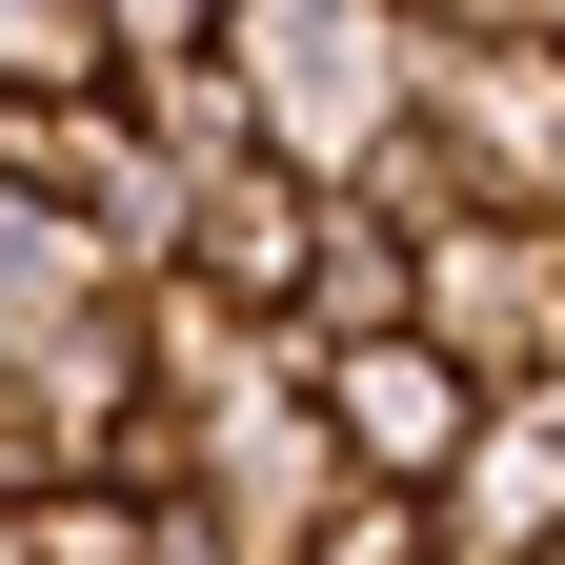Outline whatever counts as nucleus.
<instances>
[{
  "label": "nucleus",
  "instance_id": "0eeeda50",
  "mask_svg": "<svg viewBox=\"0 0 565 565\" xmlns=\"http://www.w3.org/2000/svg\"><path fill=\"white\" fill-rule=\"evenodd\" d=\"M121 121L162 141L182 182H223V162H263V121H243V61H223V41H182V61H121Z\"/></svg>",
  "mask_w": 565,
  "mask_h": 565
},
{
  "label": "nucleus",
  "instance_id": "7ed1b4c3",
  "mask_svg": "<svg viewBox=\"0 0 565 565\" xmlns=\"http://www.w3.org/2000/svg\"><path fill=\"white\" fill-rule=\"evenodd\" d=\"M303 404H323L343 484H404V505H424V484L484 445V404H505V384H465L424 323H384V343H323V364H303Z\"/></svg>",
  "mask_w": 565,
  "mask_h": 565
},
{
  "label": "nucleus",
  "instance_id": "9d476101",
  "mask_svg": "<svg viewBox=\"0 0 565 565\" xmlns=\"http://www.w3.org/2000/svg\"><path fill=\"white\" fill-rule=\"evenodd\" d=\"M505 41H545V61H565V0H505Z\"/></svg>",
  "mask_w": 565,
  "mask_h": 565
},
{
  "label": "nucleus",
  "instance_id": "6e6552de",
  "mask_svg": "<svg viewBox=\"0 0 565 565\" xmlns=\"http://www.w3.org/2000/svg\"><path fill=\"white\" fill-rule=\"evenodd\" d=\"M0 82H21V102H82L102 82V0H0Z\"/></svg>",
  "mask_w": 565,
  "mask_h": 565
},
{
  "label": "nucleus",
  "instance_id": "f03ea898",
  "mask_svg": "<svg viewBox=\"0 0 565 565\" xmlns=\"http://www.w3.org/2000/svg\"><path fill=\"white\" fill-rule=\"evenodd\" d=\"M424 343L505 404H565V243L545 223H424Z\"/></svg>",
  "mask_w": 565,
  "mask_h": 565
},
{
  "label": "nucleus",
  "instance_id": "20e7f679",
  "mask_svg": "<svg viewBox=\"0 0 565 565\" xmlns=\"http://www.w3.org/2000/svg\"><path fill=\"white\" fill-rule=\"evenodd\" d=\"M424 545H445V565H525V545H565V404H484V445L424 484Z\"/></svg>",
  "mask_w": 565,
  "mask_h": 565
},
{
  "label": "nucleus",
  "instance_id": "1a4fd4ad",
  "mask_svg": "<svg viewBox=\"0 0 565 565\" xmlns=\"http://www.w3.org/2000/svg\"><path fill=\"white\" fill-rule=\"evenodd\" d=\"M141 565H223V545H202V525H182V505H162V525H141Z\"/></svg>",
  "mask_w": 565,
  "mask_h": 565
},
{
  "label": "nucleus",
  "instance_id": "9b49d317",
  "mask_svg": "<svg viewBox=\"0 0 565 565\" xmlns=\"http://www.w3.org/2000/svg\"><path fill=\"white\" fill-rule=\"evenodd\" d=\"M525 565H565V545H525Z\"/></svg>",
  "mask_w": 565,
  "mask_h": 565
},
{
  "label": "nucleus",
  "instance_id": "f257e3e1",
  "mask_svg": "<svg viewBox=\"0 0 565 565\" xmlns=\"http://www.w3.org/2000/svg\"><path fill=\"white\" fill-rule=\"evenodd\" d=\"M223 61H243V121H263V162H303V182H364L384 141H404L424 21H404V0H223Z\"/></svg>",
  "mask_w": 565,
  "mask_h": 565
},
{
  "label": "nucleus",
  "instance_id": "423d86ee",
  "mask_svg": "<svg viewBox=\"0 0 565 565\" xmlns=\"http://www.w3.org/2000/svg\"><path fill=\"white\" fill-rule=\"evenodd\" d=\"M303 243H323V182L303 162H223L182 202V282H223V303H263V323H282V282H303Z\"/></svg>",
  "mask_w": 565,
  "mask_h": 565
},
{
  "label": "nucleus",
  "instance_id": "39448f33",
  "mask_svg": "<svg viewBox=\"0 0 565 565\" xmlns=\"http://www.w3.org/2000/svg\"><path fill=\"white\" fill-rule=\"evenodd\" d=\"M384 323H424V223H384V202H343L323 182V243H303V282H282V343H384Z\"/></svg>",
  "mask_w": 565,
  "mask_h": 565
}]
</instances>
